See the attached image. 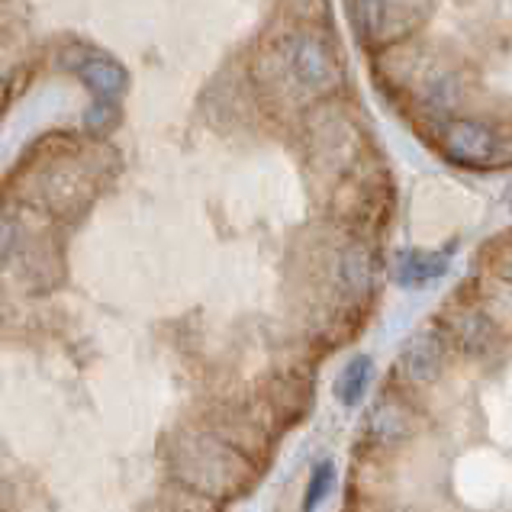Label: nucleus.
<instances>
[{
	"mask_svg": "<svg viewBox=\"0 0 512 512\" xmlns=\"http://www.w3.org/2000/svg\"><path fill=\"white\" fill-rule=\"evenodd\" d=\"M435 326L442 329L448 348H455L461 355L477 358V361L493 358L506 342L500 326H496L493 319L480 310V303L471 294H464V290L442 306Z\"/></svg>",
	"mask_w": 512,
	"mask_h": 512,
	"instance_id": "1",
	"label": "nucleus"
},
{
	"mask_svg": "<svg viewBox=\"0 0 512 512\" xmlns=\"http://www.w3.org/2000/svg\"><path fill=\"white\" fill-rule=\"evenodd\" d=\"M438 145H442L448 162L464 168H487L503 155V133L487 120L461 116V120H448L442 126Z\"/></svg>",
	"mask_w": 512,
	"mask_h": 512,
	"instance_id": "2",
	"label": "nucleus"
},
{
	"mask_svg": "<svg viewBox=\"0 0 512 512\" xmlns=\"http://www.w3.org/2000/svg\"><path fill=\"white\" fill-rule=\"evenodd\" d=\"M355 4V20L361 36L374 46H390L426 17V0H351Z\"/></svg>",
	"mask_w": 512,
	"mask_h": 512,
	"instance_id": "3",
	"label": "nucleus"
},
{
	"mask_svg": "<svg viewBox=\"0 0 512 512\" xmlns=\"http://www.w3.org/2000/svg\"><path fill=\"white\" fill-rule=\"evenodd\" d=\"M448 342L442 329L435 323L416 329L413 335L406 339V345L400 348V377L406 387H432L438 377L445 374V361H448Z\"/></svg>",
	"mask_w": 512,
	"mask_h": 512,
	"instance_id": "4",
	"label": "nucleus"
},
{
	"mask_svg": "<svg viewBox=\"0 0 512 512\" xmlns=\"http://www.w3.org/2000/svg\"><path fill=\"white\" fill-rule=\"evenodd\" d=\"M290 71L300 87H306L310 94H326L339 84V62H335L332 49L323 39L313 33H300L287 49Z\"/></svg>",
	"mask_w": 512,
	"mask_h": 512,
	"instance_id": "5",
	"label": "nucleus"
},
{
	"mask_svg": "<svg viewBox=\"0 0 512 512\" xmlns=\"http://www.w3.org/2000/svg\"><path fill=\"white\" fill-rule=\"evenodd\" d=\"M377 287V258L364 242L345 245L335 258V294L351 303H364Z\"/></svg>",
	"mask_w": 512,
	"mask_h": 512,
	"instance_id": "6",
	"label": "nucleus"
},
{
	"mask_svg": "<svg viewBox=\"0 0 512 512\" xmlns=\"http://www.w3.org/2000/svg\"><path fill=\"white\" fill-rule=\"evenodd\" d=\"M413 409L400 397H380L368 416V438L377 448H400L413 438Z\"/></svg>",
	"mask_w": 512,
	"mask_h": 512,
	"instance_id": "7",
	"label": "nucleus"
},
{
	"mask_svg": "<svg viewBox=\"0 0 512 512\" xmlns=\"http://www.w3.org/2000/svg\"><path fill=\"white\" fill-rule=\"evenodd\" d=\"M448 268H451V261L445 252H406L397 261V281L400 287L422 290L435 281H442Z\"/></svg>",
	"mask_w": 512,
	"mask_h": 512,
	"instance_id": "8",
	"label": "nucleus"
},
{
	"mask_svg": "<svg viewBox=\"0 0 512 512\" xmlns=\"http://www.w3.org/2000/svg\"><path fill=\"white\" fill-rule=\"evenodd\" d=\"M374 380V358L371 355H355L335 377V400L345 409L361 406V400L368 397Z\"/></svg>",
	"mask_w": 512,
	"mask_h": 512,
	"instance_id": "9",
	"label": "nucleus"
},
{
	"mask_svg": "<svg viewBox=\"0 0 512 512\" xmlns=\"http://www.w3.org/2000/svg\"><path fill=\"white\" fill-rule=\"evenodd\" d=\"M78 75L97 97H104V100H113L116 94H123V87H126V71H123V65H116L110 55H91L78 68Z\"/></svg>",
	"mask_w": 512,
	"mask_h": 512,
	"instance_id": "10",
	"label": "nucleus"
},
{
	"mask_svg": "<svg viewBox=\"0 0 512 512\" xmlns=\"http://www.w3.org/2000/svg\"><path fill=\"white\" fill-rule=\"evenodd\" d=\"M335 487V461H316L310 480H306V493H303V512H316L329 500V493Z\"/></svg>",
	"mask_w": 512,
	"mask_h": 512,
	"instance_id": "11",
	"label": "nucleus"
},
{
	"mask_svg": "<svg viewBox=\"0 0 512 512\" xmlns=\"http://www.w3.org/2000/svg\"><path fill=\"white\" fill-rule=\"evenodd\" d=\"M10 245H13V236H10V226L7 223H0V261L7 258L10 252Z\"/></svg>",
	"mask_w": 512,
	"mask_h": 512,
	"instance_id": "12",
	"label": "nucleus"
},
{
	"mask_svg": "<svg viewBox=\"0 0 512 512\" xmlns=\"http://www.w3.org/2000/svg\"><path fill=\"white\" fill-rule=\"evenodd\" d=\"M509 210H512V203H509Z\"/></svg>",
	"mask_w": 512,
	"mask_h": 512,
	"instance_id": "13",
	"label": "nucleus"
}]
</instances>
